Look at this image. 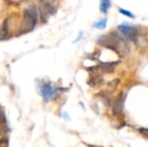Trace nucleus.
Segmentation results:
<instances>
[{"instance_id": "obj_9", "label": "nucleus", "mask_w": 148, "mask_h": 147, "mask_svg": "<svg viewBox=\"0 0 148 147\" xmlns=\"http://www.w3.org/2000/svg\"><path fill=\"white\" fill-rule=\"evenodd\" d=\"M107 25V19H102L99 22H97L96 23H95V27L97 29H104Z\"/></svg>"}, {"instance_id": "obj_8", "label": "nucleus", "mask_w": 148, "mask_h": 147, "mask_svg": "<svg viewBox=\"0 0 148 147\" xmlns=\"http://www.w3.org/2000/svg\"><path fill=\"white\" fill-rule=\"evenodd\" d=\"M111 1L110 0H101V4H100V9L102 11V13H107L109 7H110Z\"/></svg>"}, {"instance_id": "obj_5", "label": "nucleus", "mask_w": 148, "mask_h": 147, "mask_svg": "<svg viewBox=\"0 0 148 147\" xmlns=\"http://www.w3.org/2000/svg\"><path fill=\"white\" fill-rule=\"evenodd\" d=\"M42 94L46 101L51 100L56 95V90L50 84H44L42 87Z\"/></svg>"}, {"instance_id": "obj_2", "label": "nucleus", "mask_w": 148, "mask_h": 147, "mask_svg": "<svg viewBox=\"0 0 148 147\" xmlns=\"http://www.w3.org/2000/svg\"><path fill=\"white\" fill-rule=\"evenodd\" d=\"M37 17L38 15L36 7H29L27 10H25L23 14V22L22 29L24 31L32 29L36 23Z\"/></svg>"}, {"instance_id": "obj_6", "label": "nucleus", "mask_w": 148, "mask_h": 147, "mask_svg": "<svg viewBox=\"0 0 148 147\" xmlns=\"http://www.w3.org/2000/svg\"><path fill=\"white\" fill-rule=\"evenodd\" d=\"M120 62H101L99 67V69L101 73H113L114 71V68L116 65H118Z\"/></svg>"}, {"instance_id": "obj_1", "label": "nucleus", "mask_w": 148, "mask_h": 147, "mask_svg": "<svg viewBox=\"0 0 148 147\" xmlns=\"http://www.w3.org/2000/svg\"><path fill=\"white\" fill-rule=\"evenodd\" d=\"M98 43L108 49L114 50L121 57H123L127 53H128V47L126 42L117 34L103 36L99 39Z\"/></svg>"}, {"instance_id": "obj_10", "label": "nucleus", "mask_w": 148, "mask_h": 147, "mask_svg": "<svg viewBox=\"0 0 148 147\" xmlns=\"http://www.w3.org/2000/svg\"><path fill=\"white\" fill-rule=\"evenodd\" d=\"M119 11H120L121 14H123V15H125V16H128V17H131V18H134V14H132L130 11L126 10H124V9H119Z\"/></svg>"}, {"instance_id": "obj_4", "label": "nucleus", "mask_w": 148, "mask_h": 147, "mask_svg": "<svg viewBox=\"0 0 148 147\" xmlns=\"http://www.w3.org/2000/svg\"><path fill=\"white\" fill-rule=\"evenodd\" d=\"M125 94L123 93L120 94L118 97L113 102V113L114 115H120L122 113L124 102H125Z\"/></svg>"}, {"instance_id": "obj_12", "label": "nucleus", "mask_w": 148, "mask_h": 147, "mask_svg": "<svg viewBox=\"0 0 148 147\" xmlns=\"http://www.w3.org/2000/svg\"><path fill=\"white\" fill-rule=\"evenodd\" d=\"M88 147H103V146H95V145H88Z\"/></svg>"}, {"instance_id": "obj_3", "label": "nucleus", "mask_w": 148, "mask_h": 147, "mask_svg": "<svg viewBox=\"0 0 148 147\" xmlns=\"http://www.w3.org/2000/svg\"><path fill=\"white\" fill-rule=\"evenodd\" d=\"M118 29L121 32V34L128 40L132 42H137L138 39V30L135 27L131 26L129 24H121L118 26Z\"/></svg>"}, {"instance_id": "obj_7", "label": "nucleus", "mask_w": 148, "mask_h": 147, "mask_svg": "<svg viewBox=\"0 0 148 147\" xmlns=\"http://www.w3.org/2000/svg\"><path fill=\"white\" fill-rule=\"evenodd\" d=\"M119 83H120V80H119V79H114V80L111 81L110 82H108V86H107V88H106V90H104V91H105L108 94L111 95V94L114 93V92L116 90V88H117Z\"/></svg>"}, {"instance_id": "obj_11", "label": "nucleus", "mask_w": 148, "mask_h": 147, "mask_svg": "<svg viewBox=\"0 0 148 147\" xmlns=\"http://www.w3.org/2000/svg\"><path fill=\"white\" fill-rule=\"evenodd\" d=\"M140 132H141L142 133H148V129H146V128H140Z\"/></svg>"}]
</instances>
